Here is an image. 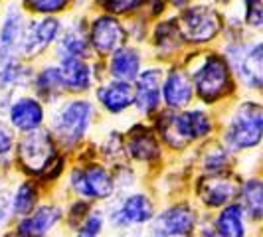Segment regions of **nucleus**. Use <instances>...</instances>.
<instances>
[{"mask_svg":"<svg viewBox=\"0 0 263 237\" xmlns=\"http://www.w3.org/2000/svg\"><path fill=\"white\" fill-rule=\"evenodd\" d=\"M6 117H8V125L12 127V131L30 132L44 125L46 109L36 97L20 95V97L12 99V103L6 111Z\"/></svg>","mask_w":263,"mask_h":237,"instance_id":"2eb2a0df","label":"nucleus"},{"mask_svg":"<svg viewBox=\"0 0 263 237\" xmlns=\"http://www.w3.org/2000/svg\"><path fill=\"white\" fill-rule=\"evenodd\" d=\"M230 164V152L226 150L224 146H216L206 152V156L202 160V166L208 174H214V172H226Z\"/></svg>","mask_w":263,"mask_h":237,"instance_id":"7c9ffc66","label":"nucleus"},{"mask_svg":"<svg viewBox=\"0 0 263 237\" xmlns=\"http://www.w3.org/2000/svg\"><path fill=\"white\" fill-rule=\"evenodd\" d=\"M153 46L158 55H172L176 50L184 46V40L180 36V30L176 24V18H168L158 22L153 30Z\"/></svg>","mask_w":263,"mask_h":237,"instance_id":"bb28decb","label":"nucleus"},{"mask_svg":"<svg viewBox=\"0 0 263 237\" xmlns=\"http://www.w3.org/2000/svg\"><path fill=\"white\" fill-rule=\"evenodd\" d=\"M151 237H190L196 229V213L188 204H174L155 213L151 220Z\"/></svg>","mask_w":263,"mask_h":237,"instance_id":"1a4fd4ad","label":"nucleus"},{"mask_svg":"<svg viewBox=\"0 0 263 237\" xmlns=\"http://www.w3.org/2000/svg\"><path fill=\"white\" fill-rule=\"evenodd\" d=\"M89 211H91V206L85 200H78L76 204H71V208H69V222H71V225L79 229V225L83 224V220L87 218Z\"/></svg>","mask_w":263,"mask_h":237,"instance_id":"c9c22d12","label":"nucleus"},{"mask_svg":"<svg viewBox=\"0 0 263 237\" xmlns=\"http://www.w3.org/2000/svg\"><path fill=\"white\" fill-rule=\"evenodd\" d=\"M69 186L81 200H109L115 192V178L101 164H87L83 168H73L69 174Z\"/></svg>","mask_w":263,"mask_h":237,"instance_id":"6e6552de","label":"nucleus"},{"mask_svg":"<svg viewBox=\"0 0 263 237\" xmlns=\"http://www.w3.org/2000/svg\"><path fill=\"white\" fill-rule=\"evenodd\" d=\"M198 196L206 208H224L234 202L239 192V182L230 172H214L198 180Z\"/></svg>","mask_w":263,"mask_h":237,"instance_id":"9b49d317","label":"nucleus"},{"mask_svg":"<svg viewBox=\"0 0 263 237\" xmlns=\"http://www.w3.org/2000/svg\"><path fill=\"white\" fill-rule=\"evenodd\" d=\"M64 211L55 204H42L26 218H20L18 237H44L62 222Z\"/></svg>","mask_w":263,"mask_h":237,"instance_id":"dca6fc26","label":"nucleus"},{"mask_svg":"<svg viewBox=\"0 0 263 237\" xmlns=\"http://www.w3.org/2000/svg\"><path fill=\"white\" fill-rule=\"evenodd\" d=\"M14 145H16V136H14L12 127L0 121V158L8 156L14 150Z\"/></svg>","mask_w":263,"mask_h":237,"instance_id":"f704fd0d","label":"nucleus"},{"mask_svg":"<svg viewBox=\"0 0 263 237\" xmlns=\"http://www.w3.org/2000/svg\"><path fill=\"white\" fill-rule=\"evenodd\" d=\"M18 164L22 170L32 176H42L46 180H53L60 176L64 160L58 156V143L53 141L52 132L36 131L24 132L18 143Z\"/></svg>","mask_w":263,"mask_h":237,"instance_id":"f257e3e1","label":"nucleus"},{"mask_svg":"<svg viewBox=\"0 0 263 237\" xmlns=\"http://www.w3.org/2000/svg\"><path fill=\"white\" fill-rule=\"evenodd\" d=\"M87 26L81 18L71 22L66 30H62L60 38L55 40V57L58 64L71 57H81L85 60L89 53V42H87Z\"/></svg>","mask_w":263,"mask_h":237,"instance_id":"f3484780","label":"nucleus"},{"mask_svg":"<svg viewBox=\"0 0 263 237\" xmlns=\"http://www.w3.org/2000/svg\"><path fill=\"white\" fill-rule=\"evenodd\" d=\"M263 109L257 101H241L234 111L224 131V145L228 152H243L261 143Z\"/></svg>","mask_w":263,"mask_h":237,"instance_id":"20e7f679","label":"nucleus"},{"mask_svg":"<svg viewBox=\"0 0 263 237\" xmlns=\"http://www.w3.org/2000/svg\"><path fill=\"white\" fill-rule=\"evenodd\" d=\"M32 87L40 103H58V99L64 95L62 75L58 66L42 67L38 73L32 77Z\"/></svg>","mask_w":263,"mask_h":237,"instance_id":"b1692460","label":"nucleus"},{"mask_svg":"<svg viewBox=\"0 0 263 237\" xmlns=\"http://www.w3.org/2000/svg\"><path fill=\"white\" fill-rule=\"evenodd\" d=\"M160 83L162 71L158 67L141 69V73L133 81V107L141 115L157 113L160 105Z\"/></svg>","mask_w":263,"mask_h":237,"instance_id":"f8f14e48","label":"nucleus"},{"mask_svg":"<svg viewBox=\"0 0 263 237\" xmlns=\"http://www.w3.org/2000/svg\"><path fill=\"white\" fill-rule=\"evenodd\" d=\"M97 101L103 107V111L111 115H121L129 107H133V85L125 81H109L99 85L97 89Z\"/></svg>","mask_w":263,"mask_h":237,"instance_id":"412c9836","label":"nucleus"},{"mask_svg":"<svg viewBox=\"0 0 263 237\" xmlns=\"http://www.w3.org/2000/svg\"><path fill=\"white\" fill-rule=\"evenodd\" d=\"M10 210L16 218H26L38 206V186L30 180H24L16 186L12 198H8Z\"/></svg>","mask_w":263,"mask_h":237,"instance_id":"c85d7f7f","label":"nucleus"},{"mask_svg":"<svg viewBox=\"0 0 263 237\" xmlns=\"http://www.w3.org/2000/svg\"><path fill=\"white\" fill-rule=\"evenodd\" d=\"M143 67V55L133 46H121L109 55V75L113 81L133 83Z\"/></svg>","mask_w":263,"mask_h":237,"instance_id":"6ab92c4d","label":"nucleus"},{"mask_svg":"<svg viewBox=\"0 0 263 237\" xmlns=\"http://www.w3.org/2000/svg\"><path fill=\"white\" fill-rule=\"evenodd\" d=\"M125 148H127V154L137 162H153L160 156V145L155 136V131L143 125L135 127L129 132Z\"/></svg>","mask_w":263,"mask_h":237,"instance_id":"5701e85b","label":"nucleus"},{"mask_svg":"<svg viewBox=\"0 0 263 237\" xmlns=\"http://www.w3.org/2000/svg\"><path fill=\"white\" fill-rule=\"evenodd\" d=\"M214 2H218V4H228L230 0H214Z\"/></svg>","mask_w":263,"mask_h":237,"instance_id":"58836bf2","label":"nucleus"},{"mask_svg":"<svg viewBox=\"0 0 263 237\" xmlns=\"http://www.w3.org/2000/svg\"><path fill=\"white\" fill-rule=\"evenodd\" d=\"M194 99V87L184 69L172 67L160 83V101L168 111H184Z\"/></svg>","mask_w":263,"mask_h":237,"instance_id":"ddd939ff","label":"nucleus"},{"mask_svg":"<svg viewBox=\"0 0 263 237\" xmlns=\"http://www.w3.org/2000/svg\"><path fill=\"white\" fill-rule=\"evenodd\" d=\"M162 141L174 150H182L192 141H200L212 132L210 115L202 109H184L182 113L166 111L157 121Z\"/></svg>","mask_w":263,"mask_h":237,"instance_id":"f03ea898","label":"nucleus"},{"mask_svg":"<svg viewBox=\"0 0 263 237\" xmlns=\"http://www.w3.org/2000/svg\"><path fill=\"white\" fill-rule=\"evenodd\" d=\"M243 2V24L253 30L263 26V4L261 0H241Z\"/></svg>","mask_w":263,"mask_h":237,"instance_id":"473e14b6","label":"nucleus"},{"mask_svg":"<svg viewBox=\"0 0 263 237\" xmlns=\"http://www.w3.org/2000/svg\"><path fill=\"white\" fill-rule=\"evenodd\" d=\"M155 218V204L145 194H131L123 198L117 206L111 210L109 220L115 227H131V225H143Z\"/></svg>","mask_w":263,"mask_h":237,"instance_id":"4468645a","label":"nucleus"},{"mask_svg":"<svg viewBox=\"0 0 263 237\" xmlns=\"http://www.w3.org/2000/svg\"><path fill=\"white\" fill-rule=\"evenodd\" d=\"M168 2H171L174 8H184V6L188 4V2H190V0H168Z\"/></svg>","mask_w":263,"mask_h":237,"instance_id":"e433bc0d","label":"nucleus"},{"mask_svg":"<svg viewBox=\"0 0 263 237\" xmlns=\"http://www.w3.org/2000/svg\"><path fill=\"white\" fill-rule=\"evenodd\" d=\"M24 10L16 4H10L6 8L4 20L0 22V52L14 53L16 55V46L20 42L22 30H24Z\"/></svg>","mask_w":263,"mask_h":237,"instance_id":"a878e982","label":"nucleus"},{"mask_svg":"<svg viewBox=\"0 0 263 237\" xmlns=\"http://www.w3.org/2000/svg\"><path fill=\"white\" fill-rule=\"evenodd\" d=\"M180 36L188 44H208L222 32V16L216 8L208 4H194L186 6L176 18Z\"/></svg>","mask_w":263,"mask_h":237,"instance_id":"423d86ee","label":"nucleus"},{"mask_svg":"<svg viewBox=\"0 0 263 237\" xmlns=\"http://www.w3.org/2000/svg\"><path fill=\"white\" fill-rule=\"evenodd\" d=\"M190 81H192L194 93L206 105H214L234 91L232 69L226 64L224 57L218 53L204 55L198 67L192 71Z\"/></svg>","mask_w":263,"mask_h":237,"instance_id":"7ed1b4c3","label":"nucleus"},{"mask_svg":"<svg viewBox=\"0 0 263 237\" xmlns=\"http://www.w3.org/2000/svg\"><path fill=\"white\" fill-rule=\"evenodd\" d=\"M0 200H2V192H0Z\"/></svg>","mask_w":263,"mask_h":237,"instance_id":"ea45409f","label":"nucleus"},{"mask_svg":"<svg viewBox=\"0 0 263 237\" xmlns=\"http://www.w3.org/2000/svg\"><path fill=\"white\" fill-rule=\"evenodd\" d=\"M60 67V75H62V85L64 91L67 93H87L93 85V67L81 60V57H71V60H64L58 64Z\"/></svg>","mask_w":263,"mask_h":237,"instance_id":"aec40b11","label":"nucleus"},{"mask_svg":"<svg viewBox=\"0 0 263 237\" xmlns=\"http://www.w3.org/2000/svg\"><path fill=\"white\" fill-rule=\"evenodd\" d=\"M148 0H99L101 8L109 12L111 16L115 14H129L139 8H143Z\"/></svg>","mask_w":263,"mask_h":237,"instance_id":"2f4dec72","label":"nucleus"},{"mask_svg":"<svg viewBox=\"0 0 263 237\" xmlns=\"http://www.w3.org/2000/svg\"><path fill=\"white\" fill-rule=\"evenodd\" d=\"M32 69L14 53L0 52V89L14 91L32 83Z\"/></svg>","mask_w":263,"mask_h":237,"instance_id":"4be33fe9","label":"nucleus"},{"mask_svg":"<svg viewBox=\"0 0 263 237\" xmlns=\"http://www.w3.org/2000/svg\"><path fill=\"white\" fill-rule=\"evenodd\" d=\"M62 34V22L55 16H42L38 20H30L24 24L20 42L16 46V55L24 62L28 57H36L44 53Z\"/></svg>","mask_w":263,"mask_h":237,"instance_id":"0eeeda50","label":"nucleus"},{"mask_svg":"<svg viewBox=\"0 0 263 237\" xmlns=\"http://www.w3.org/2000/svg\"><path fill=\"white\" fill-rule=\"evenodd\" d=\"M71 0H22V10L42 16H53L67 10Z\"/></svg>","mask_w":263,"mask_h":237,"instance_id":"c756f323","label":"nucleus"},{"mask_svg":"<svg viewBox=\"0 0 263 237\" xmlns=\"http://www.w3.org/2000/svg\"><path fill=\"white\" fill-rule=\"evenodd\" d=\"M239 208L243 213L257 222L263 215V184L259 178H248L243 184L239 186Z\"/></svg>","mask_w":263,"mask_h":237,"instance_id":"cd10ccee","label":"nucleus"},{"mask_svg":"<svg viewBox=\"0 0 263 237\" xmlns=\"http://www.w3.org/2000/svg\"><path fill=\"white\" fill-rule=\"evenodd\" d=\"M127 30L121 24V20L111 14H101L93 18V22L87 26V42L89 50L97 55H111L117 48L125 46Z\"/></svg>","mask_w":263,"mask_h":237,"instance_id":"9d476101","label":"nucleus"},{"mask_svg":"<svg viewBox=\"0 0 263 237\" xmlns=\"http://www.w3.org/2000/svg\"><path fill=\"white\" fill-rule=\"evenodd\" d=\"M76 237H93V235H87V233H81V231H78V235Z\"/></svg>","mask_w":263,"mask_h":237,"instance_id":"4c0bfd02","label":"nucleus"},{"mask_svg":"<svg viewBox=\"0 0 263 237\" xmlns=\"http://www.w3.org/2000/svg\"><path fill=\"white\" fill-rule=\"evenodd\" d=\"M103 225H105V215H103V211L91 210L89 213H87V218L83 220V224L79 225L78 231H81V233H87V235L97 237L101 231H103Z\"/></svg>","mask_w":263,"mask_h":237,"instance_id":"72a5a7b5","label":"nucleus"},{"mask_svg":"<svg viewBox=\"0 0 263 237\" xmlns=\"http://www.w3.org/2000/svg\"><path fill=\"white\" fill-rule=\"evenodd\" d=\"M93 118V103L85 99L66 101L52 117V136L66 148L76 146L87 134Z\"/></svg>","mask_w":263,"mask_h":237,"instance_id":"39448f33","label":"nucleus"},{"mask_svg":"<svg viewBox=\"0 0 263 237\" xmlns=\"http://www.w3.org/2000/svg\"><path fill=\"white\" fill-rule=\"evenodd\" d=\"M263 46L259 40L248 44L243 55L239 57V62L236 64V67L232 71H236L239 83L251 89V91H257L263 83Z\"/></svg>","mask_w":263,"mask_h":237,"instance_id":"a211bd4d","label":"nucleus"},{"mask_svg":"<svg viewBox=\"0 0 263 237\" xmlns=\"http://www.w3.org/2000/svg\"><path fill=\"white\" fill-rule=\"evenodd\" d=\"M216 237H246V213L239 204H228L212 222Z\"/></svg>","mask_w":263,"mask_h":237,"instance_id":"393cba45","label":"nucleus"}]
</instances>
